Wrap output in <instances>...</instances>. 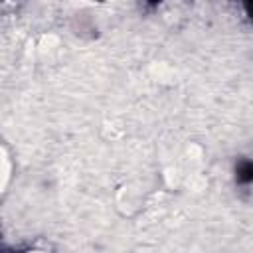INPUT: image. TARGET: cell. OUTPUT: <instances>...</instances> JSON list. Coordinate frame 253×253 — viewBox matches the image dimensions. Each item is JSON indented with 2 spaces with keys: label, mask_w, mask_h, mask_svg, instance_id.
Returning a JSON list of instances; mask_svg holds the SVG:
<instances>
[{
  "label": "cell",
  "mask_w": 253,
  "mask_h": 253,
  "mask_svg": "<svg viewBox=\"0 0 253 253\" xmlns=\"http://www.w3.org/2000/svg\"><path fill=\"white\" fill-rule=\"evenodd\" d=\"M245 12H247V16L253 20V2H247V4H245Z\"/></svg>",
  "instance_id": "obj_2"
},
{
  "label": "cell",
  "mask_w": 253,
  "mask_h": 253,
  "mask_svg": "<svg viewBox=\"0 0 253 253\" xmlns=\"http://www.w3.org/2000/svg\"><path fill=\"white\" fill-rule=\"evenodd\" d=\"M235 176L239 184H251L253 182V162L251 160H241L235 168Z\"/></svg>",
  "instance_id": "obj_1"
}]
</instances>
